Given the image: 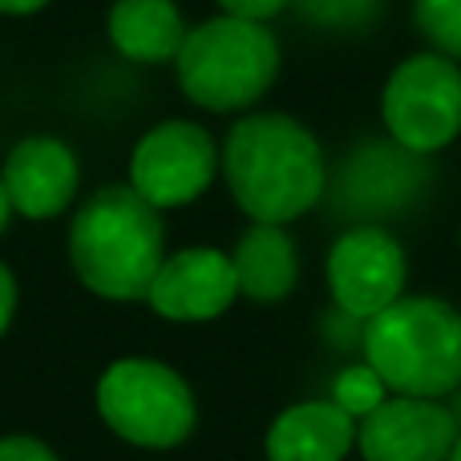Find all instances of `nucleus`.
<instances>
[{
    "label": "nucleus",
    "instance_id": "1",
    "mask_svg": "<svg viewBox=\"0 0 461 461\" xmlns=\"http://www.w3.org/2000/svg\"><path fill=\"white\" fill-rule=\"evenodd\" d=\"M223 175L230 199L251 223H292L324 194V150L287 113H247L223 142Z\"/></svg>",
    "mask_w": 461,
    "mask_h": 461
},
{
    "label": "nucleus",
    "instance_id": "15",
    "mask_svg": "<svg viewBox=\"0 0 461 461\" xmlns=\"http://www.w3.org/2000/svg\"><path fill=\"white\" fill-rule=\"evenodd\" d=\"M413 16L441 57H461V0H413Z\"/></svg>",
    "mask_w": 461,
    "mask_h": 461
},
{
    "label": "nucleus",
    "instance_id": "13",
    "mask_svg": "<svg viewBox=\"0 0 461 461\" xmlns=\"http://www.w3.org/2000/svg\"><path fill=\"white\" fill-rule=\"evenodd\" d=\"M105 29L113 49L134 65H175L191 32L175 0H113Z\"/></svg>",
    "mask_w": 461,
    "mask_h": 461
},
{
    "label": "nucleus",
    "instance_id": "16",
    "mask_svg": "<svg viewBox=\"0 0 461 461\" xmlns=\"http://www.w3.org/2000/svg\"><path fill=\"white\" fill-rule=\"evenodd\" d=\"M336 405L348 417H368L373 409L384 405V381L368 365L344 368V373L336 376Z\"/></svg>",
    "mask_w": 461,
    "mask_h": 461
},
{
    "label": "nucleus",
    "instance_id": "5",
    "mask_svg": "<svg viewBox=\"0 0 461 461\" xmlns=\"http://www.w3.org/2000/svg\"><path fill=\"white\" fill-rule=\"evenodd\" d=\"M97 413L118 438L146 449H170L194 429L191 384L162 360H118L97 381Z\"/></svg>",
    "mask_w": 461,
    "mask_h": 461
},
{
    "label": "nucleus",
    "instance_id": "3",
    "mask_svg": "<svg viewBox=\"0 0 461 461\" xmlns=\"http://www.w3.org/2000/svg\"><path fill=\"white\" fill-rule=\"evenodd\" d=\"M368 368L397 397H441L461 384V312L446 300H397L365 328Z\"/></svg>",
    "mask_w": 461,
    "mask_h": 461
},
{
    "label": "nucleus",
    "instance_id": "18",
    "mask_svg": "<svg viewBox=\"0 0 461 461\" xmlns=\"http://www.w3.org/2000/svg\"><path fill=\"white\" fill-rule=\"evenodd\" d=\"M0 461H57L53 449L37 438H0Z\"/></svg>",
    "mask_w": 461,
    "mask_h": 461
},
{
    "label": "nucleus",
    "instance_id": "6",
    "mask_svg": "<svg viewBox=\"0 0 461 461\" xmlns=\"http://www.w3.org/2000/svg\"><path fill=\"white\" fill-rule=\"evenodd\" d=\"M384 126L393 142L433 154L461 134V69L441 53H417L393 69L384 86Z\"/></svg>",
    "mask_w": 461,
    "mask_h": 461
},
{
    "label": "nucleus",
    "instance_id": "4",
    "mask_svg": "<svg viewBox=\"0 0 461 461\" xmlns=\"http://www.w3.org/2000/svg\"><path fill=\"white\" fill-rule=\"evenodd\" d=\"M183 94L211 113L255 105L279 73V41L263 21L215 16L186 32L175 57Z\"/></svg>",
    "mask_w": 461,
    "mask_h": 461
},
{
    "label": "nucleus",
    "instance_id": "7",
    "mask_svg": "<svg viewBox=\"0 0 461 461\" xmlns=\"http://www.w3.org/2000/svg\"><path fill=\"white\" fill-rule=\"evenodd\" d=\"M219 167L223 158H219L215 138L186 118H170L138 138L130 154V186L154 211H175L203 199Z\"/></svg>",
    "mask_w": 461,
    "mask_h": 461
},
{
    "label": "nucleus",
    "instance_id": "17",
    "mask_svg": "<svg viewBox=\"0 0 461 461\" xmlns=\"http://www.w3.org/2000/svg\"><path fill=\"white\" fill-rule=\"evenodd\" d=\"M303 5L320 21H357V16L373 13L376 0H303Z\"/></svg>",
    "mask_w": 461,
    "mask_h": 461
},
{
    "label": "nucleus",
    "instance_id": "23",
    "mask_svg": "<svg viewBox=\"0 0 461 461\" xmlns=\"http://www.w3.org/2000/svg\"><path fill=\"white\" fill-rule=\"evenodd\" d=\"M449 461H461V438H457V446H454V454H449Z\"/></svg>",
    "mask_w": 461,
    "mask_h": 461
},
{
    "label": "nucleus",
    "instance_id": "9",
    "mask_svg": "<svg viewBox=\"0 0 461 461\" xmlns=\"http://www.w3.org/2000/svg\"><path fill=\"white\" fill-rule=\"evenodd\" d=\"M239 276L230 255L215 247H186L162 259L158 276H154L146 303L158 316L178 320V324H199V320H215L235 303Z\"/></svg>",
    "mask_w": 461,
    "mask_h": 461
},
{
    "label": "nucleus",
    "instance_id": "2",
    "mask_svg": "<svg viewBox=\"0 0 461 461\" xmlns=\"http://www.w3.org/2000/svg\"><path fill=\"white\" fill-rule=\"evenodd\" d=\"M162 259V211H154L134 186L94 191L69 223V263L102 300H146Z\"/></svg>",
    "mask_w": 461,
    "mask_h": 461
},
{
    "label": "nucleus",
    "instance_id": "20",
    "mask_svg": "<svg viewBox=\"0 0 461 461\" xmlns=\"http://www.w3.org/2000/svg\"><path fill=\"white\" fill-rule=\"evenodd\" d=\"M13 312H16V279H13V271L0 263V336L13 324Z\"/></svg>",
    "mask_w": 461,
    "mask_h": 461
},
{
    "label": "nucleus",
    "instance_id": "12",
    "mask_svg": "<svg viewBox=\"0 0 461 461\" xmlns=\"http://www.w3.org/2000/svg\"><path fill=\"white\" fill-rule=\"evenodd\" d=\"M357 425L336 401H303L276 417L267 433L271 461H344Z\"/></svg>",
    "mask_w": 461,
    "mask_h": 461
},
{
    "label": "nucleus",
    "instance_id": "11",
    "mask_svg": "<svg viewBox=\"0 0 461 461\" xmlns=\"http://www.w3.org/2000/svg\"><path fill=\"white\" fill-rule=\"evenodd\" d=\"M13 211L24 219H53L73 203L81 183L77 154L49 134H32L8 150L5 170H0Z\"/></svg>",
    "mask_w": 461,
    "mask_h": 461
},
{
    "label": "nucleus",
    "instance_id": "10",
    "mask_svg": "<svg viewBox=\"0 0 461 461\" xmlns=\"http://www.w3.org/2000/svg\"><path fill=\"white\" fill-rule=\"evenodd\" d=\"M365 461H449L457 425L425 397H397L365 417L357 429Z\"/></svg>",
    "mask_w": 461,
    "mask_h": 461
},
{
    "label": "nucleus",
    "instance_id": "8",
    "mask_svg": "<svg viewBox=\"0 0 461 461\" xmlns=\"http://www.w3.org/2000/svg\"><path fill=\"white\" fill-rule=\"evenodd\" d=\"M328 287L340 312L357 320L381 316L401 300L405 287V251L381 227H352L328 251Z\"/></svg>",
    "mask_w": 461,
    "mask_h": 461
},
{
    "label": "nucleus",
    "instance_id": "21",
    "mask_svg": "<svg viewBox=\"0 0 461 461\" xmlns=\"http://www.w3.org/2000/svg\"><path fill=\"white\" fill-rule=\"evenodd\" d=\"M45 5L49 0H0V16H32Z\"/></svg>",
    "mask_w": 461,
    "mask_h": 461
},
{
    "label": "nucleus",
    "instance_id": "14",
    "mask_svg": "<svg viewBox=\"0 0 461 461\" xmlns=\"http://www.w3.org/2000/svg\"><path fill=\"white\" fill-rule=\"evenodd\" d=\"M230 263H235V276H239V295H251L259 303L284 300L295 287V276H300L292 235L276 223L247 227L235 255H230Z\"/></svg>",
    "mask_w": 461,
    "mask_h": 461
},
{
    "label": "nucleus",
    "instance_id": "22",
    "mask_svg": "<svg viewBox=\"0 0 461 461\" xmlns=\"http://www.w3.org/2000/svg\"><path fill=\"white\" fill-rule=\"evenodd\" d=\"M8 215H13V199H8L5 183H0V230H5V227H8Z\"/></svg>",
    "mask_w": 461,
    "mask_h": 461
},
{
    "label": "nucleus",
    "instance_id": "19",
    "mask_svg": "<svg viewBox=\"0 0 461 461\" xmlns=\"http://www.w3.org/2000/svg\"><path fill=\"white\" fill-rule=\"evenodd\" d=\"M292 0H219L227 16H239V21H267V16L284 13Z\"/></svg>",
    "mask_w": 461,
    "mask_h": 461
}]
</instances>
